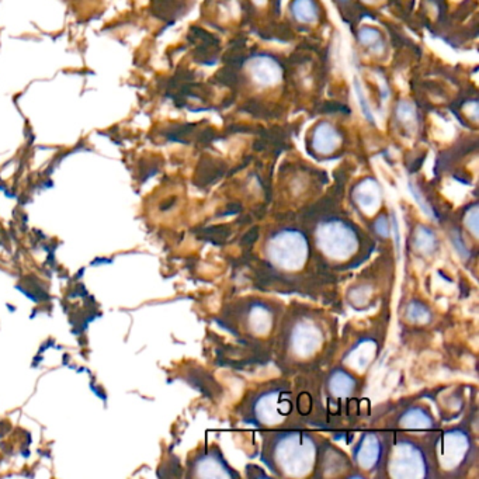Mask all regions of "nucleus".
<instances>
[{"mask_svg":"<svg viewBox=\"0 0 479 479\" xmlns=\"http://www.w3.org/2000/svg\"><path fill=\"white\" fill-rule=\"evenodd\" d=\"M249 72L252 79L257 85L264 87L277 85L283 75L280 64L275 58L265 55H259L253 58L249 62Z\"/></svg>","mask_w":479,"mask_h":479,"instance_id":"obj_1","label":"nucleus"},{"mask_svg":"<svg viewBox=\"0 0 479 479\" xmlns=\"http://www.w3.org/2000/svg\"><path fill=\"white\" fill-rule=\"evenodd\" d=\"M342 142L339 131L328 123H321L312 132V148L321 155H329L338 149Z\"/></svg>","mask_w":479,"mask_h":479,"instance_id":"obj_2","label":"nucleus"},{"mask_svg":"<svg viewBox=\"0 0 479 479\" xmlns=\"http://www.w3.org/2000/svg\"><path fill=\"white\" fill-rule=\"evenodd\" d=\"M291 13L297 21L305 24L315 23L319 16L315 0H294L291 5Z\"/></svg>","mask_w":479,"mask_h":479,"instance_id":"obj_3","label":"nucleus"},{"mask_svg":"<svg viewBox=\"0 0 479 479\" xmlns=\"http://www.w3.org/2000/svg\"><path fill=\"white\" fill-rule=\"evenodd\" d=\"M358 41L369 49H374V51H381L384 48V40L383 35L378 30L372 28V27H363L358 31Z\"/></svg>","mask_w":479,"mask_h":479,"instance_id":"obj_4","label":"nucleus"},{"mask_svg":"<svg viewBox=\"0 0 479 479\" xmlns=\"http://www.w3.org/2000/svg\"><path fill=\"white\" fill-rule=\"evenodd\" d=\"M397 117L398 121L405 127V128H415L416 127V121H417V114L416 110L413 107V104L406 103V101H401L398 104V109H397Z\"/></svg>","mask_w":479,"mask_h":479,"instance_id":"obj_5","label":"nucleus"},{"mask_svg":"<svg viewBox=\"0 0 479 479\" xmlns=\"http://www.w3.org/2000/svg\"><path fill=\"white\" fill-rule=\"evenodd\" d=\"M403 421H405L403 423L405 426H408V428H413V429H424V428H430L432 426L429 417L419 410H413V412L408 413L403 417Z\"/></svg>","mask_w":479,"mask_h":479,"instance_id":"obj_6","label":"nucleus"},{"mask_svg":"<svg viewBox=\"0 0 479 479\" xmlns=\"http://www.w3.org/2000/svg\"><path fill=\"white\" fill-rule=\"evenodd\" d=\"M367 442V447H368V450L365 448V446L364 444H361V447L358 448V454H357V458L360 460V462L364 465V467H369L372 462H376V460H377V451H374V453H372V450H374V448H377V443H372L371 444V440L369 439H367L365 440Z\"/></svg>","mask_w":479,"mask_h":479,"instance_id":"obj_7","label":"nucleus"},{"mask_svg":"<svg viewBox=\"0 0 479 479\" xmlns=\"http://www.w3.org/2000/svg\"><path fill=\"white\" fill-rule=\"evenodd\" d=\"M354 92H356V97L360 103V107H361V112L364 114V117L369 121V123H374V116H372L371 113V109H369V104H368V100L364 94V90H363V86L360 85V82L356 79L354 80Z\"/></svg>","mask_w":479,"mask_h":479,"instance_id":"obj_8","label":"nucleus"}]
</instances>
